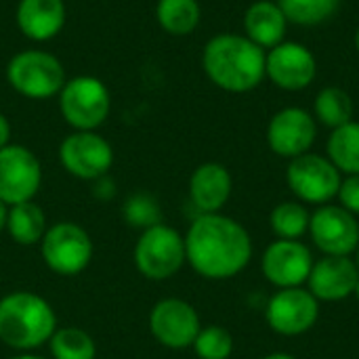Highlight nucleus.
<instances>
[{
    "label": "nucleus",
    "instance_id": "1",
    "mask_svg": "<svg viewBox=\"0 0 359 359\" xmlns=\"http://www.w3.org/2000/svg\"><path fill=\"white\" fill-rule=\"evenodd\" d=\"M185 257L202 278L227 280L250 263L252 242L238 221L219 212L200 215L185 236Z\"/></svg>",
    "mask_w": 359,
    "mask_h": 359
},
{
    "label": "nucleus",
    "instance_id": "2",
    "mask_svg": "<svg viewBox=\"0 0 359 359\" xmlns=\"http://www.w3.org/2000/svg\"><path fill=\"white\" fill-rule=\"evenodd\" d=\"M265 50L240 34L212 36L202 50L208 80L227 93H248L265 78Z\"/></svg>",
    "mask_w": 359,
    "mask_h": 359
},
{
    "label": "nucleus",
    "instance_id": "3",
    "mask_svg": "<svg viewBox=\"0 0 359 359\" xmlns=\"http://www.w3.org/2000/svg\"><path fill=\"white\" fill-rule=\"evenodd\" d=\"M55 330V309L40 294L17 290L0 299V341L6 347L29 353L48 343Z\"/></svg>",
    "mask_w": 359,
    "mask_h": 359
},
{
    "label": "nucleus",
    "instance_id": "4",
    "mask_svg": "<svg viewBox=\"0 0 359 359\" xmlns=\"http://www.w3.org/2000/svg\"><path fill=\"white\" fill-rule=\"evenodd\" d=\"M65 80L67 74L59 57L42 48L19 50L6 63L8 86L25 99L44 101L57 97Z\"/></svg>",
    "mask_w": 359,
    "mask_h": 359
},
{
    "label": "nucleus",
    "instance_id": "5",
    "mask_svg": "<svg viewBox=\"0 0 359 359\" xmlns=\"http://www.w3.org/2000/svg\"><path fill=\"white\" fill-rule=\"evenodd\" d=\"M59 114L74 130H97L111 111V95L97 76L67 78L57 95Z\"/></svg>",
    "mask_w": 359,
    "mask_h": 359
},
{
    "label": "nucleus",
    "instance_id": "6",
    "mask_svg": "<svg viewBox=\"0 0 359 359\" xmlns=\"http://www.w3.org/2000/svg\"><path fill=\"white\" fill-rule=\"evenodd\" d=\"M135 265L139 273L147 280L162 282L172 278L183 263L185 257V238L164 223L151 225L141 231L135 244Z\"/></svg>",
    "mask_w": 359,
    "mask_h": 359
},
{
    "label": "nucleus",
    "instance_id": "7",
    "mask_svg": "<svg viewBox=\"0 0 359 359\" xmlns=\"http://www.w3.org/2000/svg\"><path fill=\"white\" fill-rule=\"evenodd\" d=\"M40 255L50 271L72 278L88 267L93 259V240L78 223L61 221L46 229L40 242Z\"/></svg>",
    "mask_w": 359,
    "mask_h": 359
},
{
    "label": "nucleus",
    "instance_id": "8",
    "mask_svg": "<svg viewBox=\"0 0 359 359\" xmlns=\"http://www.w3.org/2000/svg\"><path fill=\"white\" fill-rule=\"evenodd\" d=\"M59 162L80 181H97L109 172L114 149L97 130H74L59 145Z\"/></svg>",
    "mask_w": 359,
    "mask_h": 359
},
{
    "label": "nucleus",
    "instance_id": "9",
    "mask_svg": "<svg viewBox=\"0 0 359 359\" xmlns=\"http://www.w3.org/2000/svg\"><path fill=\"white\" fill-rule=\"evenodd\" d=\"M42 185V166L32 149L8 143L0 149V202L15 206L34 200Z\"/></svg>",
    "mask_w": 359,
    "mask_h": 359
},
{
    "label": "nucleus",
    "instance_id": "10",
    "mask_svg": "<svg viewBox=\"0 0 359 359\" xmlns=\"http://www.w3.org/2000/svg\"><path fill=\"white\" fill-rule=\"evenodd\" d=\"M288 187L305 202L324 204L330 198L339 196L341 189V170L328 160L318 154H303L292 158L286 170Z\"/></svg>",
    "mask_w": 359,
    "mask_h": 359
},
{
    "label": "nucleus",
    "instance_id": "11",
    "mask_svg": "<svg viewBox=\"0 0 359 359\" xmlns=\"http://www.w3.org/2000/svg\"><path fill=\"white\" fill-rule=\"evenodd\" d=\"M198 311L181 299H164L149 313V330L154 339L168 349H187L200 332Z\"/></svg>",
    "mask_w": 359,
    "mask_h": 359
},
{
    "label": "nucleus",
    "instance_id": "12",
    "mask_svg": "<svg viewBox=\"0 0 359 359\" xmlns=\"http://www.w3.org/2000/svg\"><path fill=\"white\" fill-rule=\"evenodd\" d=\"M316 74V57L301 42H280L265 55V76L284 90L307 88Z\"/></svg>",
    "mask_w": 359,
    "mask_h": 359
},
{
    "label": "nucleus",
    "instance_id": "13",
    "mask_svg": "<svg viewBox=\"0 0 359 359\" xmlns=\"http://www.w3.org/2000/svg\"><path fill=\"white\" fill-rule=\"evenodd\" d=\"M316 246L328 257H347L359 246V225L355 217L339 206H322L309 221Z\"/></svg>",
    "mask_w": 359,
    "mask_h": 359
},
{
    "label": "nucleus",
    "instance_id": "14",
    "mask_svg": "<svg viewBox=\"0 0 359 359\" xmlns=\"http://www.w3.org/2000/svg\"><path fill=\"white\" fill-rule=\"evenodd\" d=\"M316 135V120L303 107H286L278 111L267 126V143L271 151L284 158H299L307 154Z\"/></svg>",
    "mask_w": 359,
    "mask_h": 359
},
{
    "label": "nucleus",
    "instance_id": "15",
    "mask_svg": "<svg viewBox=\"0 0 359 359\" xmlns=\"http://www.w3.org/2000/svg\"><path fill=\"white\" fill-rule=\"evenodd\" d=\"M318 313V299L309 290L301 288H282L278 294L271 297L267 305L269 326L284 337L307 332L316 324Z\"/></svg>",
    "mask_w": 359,
    "mask_h": 359
},
{
    "label": "nucleus",
    "instance_id": "16",
    "mask_svg": "<svg viewBox=\"0 0 359 359\" xmlns=\"http://www.w3.org/2000/svg\"><path fill=\"white\" fill-rule=\"evenodd\" d=\"M313 267L309 248L297 240L273 242L263 255L265 278L280 288H297L303 284Z\"/></svg>",
    "mask_w": 359,
    "mask_h": 359
},
{
    "label": "nucleus",
    "instance_id": "17",
    "mask_svg": "<svg viewBox=\"0 0 359 359\" xmlns=\"http://www.w3.org/2000/svg\"><path fill=\"white\" fill-rule=\"evenodd\" d=\"M309 292L322 301H343L355 292L359 282L358 265L347 257H324L313 263L307 278Z\"/></svg>",
    "mask_w": 359,
    "mask_h": 359
},
{
    "label": "nucleus",
    "instance_id": "18",
    "mask_svg": "<svg viewBox=\"0 0 359 359\" xmlns=\"http://www.w3.org/2000/svg\"><path fill=\"white\" fill-rule=\"evenodd\" d=\"M67 21L65 0H19L15 23L32 42H48L61 34Z\"/></svg>",
    "mask_w": 359,
    "mask_h": 359
},
{
    "label": "nucleus",
    "instance_id": "19",
    "mask_svg": "<svg viewBox=\"0 0 359 359\" xmlns=\"http://www.w3.org/2000/svg\"><path fill=\"white\" fill-rule=\"evenodd\" d=\"M231 196V175L219 162L198 166L189 179V198L200 215L219 212Z\"/></svg>",
    "mask_w": 359,
    "mask_h": 359
},
{
    "label": "nucleus",
    "instance_id": "20",
    "mask_svg": "<svg viewBox=\"0 0 359 359\" xmlns=\"http://www.w3.org/2000/svg\"><path fill=\"white\" fill-rule=\"evenodd\" d=\"M286 25H288L286 15L282 13L280 4L271 2V0L252 2L244 15L246 38L252 40L257 46H261L263 50L273 48L280 42H284Z\"/></svg>",
    "mask_w": 359,
    "mask_h": 359
},
{
    "label": "nucleus",
    "instance_id": "21",
    "mask_svg": "<svg viewBox=\"0 0 359 359\" xmlns=\"http://www.w3.org/2000/svg\"><path fill=\"white\" fill-rule=\"evenodd\" d=\"M46 229H48L46 215L34 200L8 206L6 231H8V236H11V240L15 244H19V246L40 244Z\"/></svg>",
    "mask_w": 359,
    "mask_h": 359
},
{
    "label": "nucleus",
    "instance_id": "22",
    "mask_svg": "<svg viewBox=\"0 0 359 359\" xmlns=\"http://www.w3.org/2000/svg\"><path fill=\"white\" fill-rule=\"evenodd\" d=\"M156 19L170 36H189L202 19L198 0H158Z\"/></svg>",
    "mask_w": 359,
    "mask_h": 359
},
{
    "label": "nucleus",
    "instance_id": "23",
    "mask_svg": "<svg viewBox=\"0 0 359 359\" xmlns=\"http://www.w3.org/2000/svg\"><path fill=\"white\" fill-rule=\"evenodd\" d=\"M328 160L347 175H359V122H347L328 139Z\"/></svg>",
    "mask_w": 359,
    "mask_h": 359
},
{
    "label": "nucleus",
    "instance_id": "24",
    "mask_svg": "<svg viewBox=\"0 0 359 359\" xmlns=\"http://www.w3.org/2000/svg\"><path fill=\"white\" fill-rule=\"evenodd\" d=\"M316 116L318 120L328 128H339L347 122H351L353 116V101L349 93H345L339 86H326L316 97Z\"/></svg>",
    "mask_w": 359,
    "mask_h": 359
},
{
    "label": "nucleus",
    "instance_id": "25",
    "mask_svg": "<svg viewBox=\"0 0 359 359\" xmlns=\"http://www.w3.org/2000/svg\"><path fill=\"white\" fill-rule=\"evenodd\" d=\"M53 359H95L97 345L88 332L76 326L57 328L48 341Z\"/></svg>",
    "mask_w": 359,
    "mask_h": 359
},
{
    "label": "nucleus",
    "instance_id": "26",
    "mask_svg": "<svg viewBox=\"0 0 359 359\" xmlns=\"http://www.w3.org/2000/svg\"><path fill=\"white\" fill-rule=\"evenodd\" d=\"M278 4L288 23L320 25L339 11L341 0H278Z\"/></svg>",
    "mask_w": 359,
    "mask_h": 359
},
{
    "label": "nucleus",
    "instance_id": "27",
    "mask_svg": "<svg viewBox=\"0 0 359 359\" xmlns=\"http://www.w3.org/2000/svg\"><path fill=\"white\" fill-rule=\"evenodd\" d=\"M309 212L297 202H284L271 212V229L282 240H297L309 229Z\"/></svg>",
    "mask_w": 359,
    "mask_h": 359
},
{
    "label": "nucleus",
    "instance_id": "28",
    "mask_svg": "<svg viewBox=\"0 0 359 359\" xmlns=\"http://www.w3.org/2000/svg\"><path fill=\"white\" fill-rule=\"evenodd\" d=\"M191 347L200 359H229L233 351V339L221 326H206L200 328Z\"/></svg>",
    "mask_w": 359,
    "mask_h": 359
},
{
    "label": "nucleus",
    "instance_id": "29",
    "mask_svg": "<svg viewBox=\"0 0 359 359\" xmlns=\"http://www.w3.org/2000/svg\"><path fill=\"white\" fill-rule=\"evenodd\" d=\"M160 217V206L149 194H135L124 204V219L130 227L147 229L151 225L162 223Z\"/></svg>",
    "mask_w": 359,
    "mask_h": 359
},
{
    "label": "nucleus",
    "instance_id": "30",
    "mask_svg": "<svg viewBox=\"0 0 359 359\" xmlns=\"http://www.w3.org/2000/svg\"><path fill=\"white\" fill-rule=\"evenodd\" d=\"M339 198L351 215H359V175H349L339 189Z\"/></svg>",
    "mask_w": 359,
    "mask_h": 359
},
{
    "label": "nucleus",
    "instance_id": "31",
    "mask_svg": "<svg viewBox=\"0 0 359 359\" xmlns=\"http://www.w3.org/2000/svg\"><path fill=\"white\" fill-rule=\"evenodd\" d=\"M11 143V122L8 118L0 111V149Z\"/></svg>",
    "mask_w": 359,
    "mask_h": 359
},
{
    "label": "nucleus",
    "instance_id": "32",
    "mask_svg": "<svg viewBox=\"0 0 359 359\" xmlns=\"http://www.w3.org/2000/svg\"><path fill=\"white\" fill-rule=\"evenodd\" d=\"M6 215H8V206L4 202H0V233L6 229Z\"/></svg>",
    "mask_w": 359,
    "mask_h": 359
},
{
    "label": "nucleus",
    "instance_id": "33",
    "mask_svg": "<svg viewBox=\"0 0 359 359\" xmlns=\"http://www.w3.org/2000/svg\"><path fill=\"white\" fill-rule=\"evenodd\" d=\"M265 359H297V358H292V355H288V353H271V355H267Z\"/></svg>",
    "mask_w": 359,
    "mask_h": 359
},
{
    "label": "nucleus",
    "instance_id": "34",
    "mask_svg": "<svg viewBox=\"0 0 359 359\" xmlns=\"http://www.w3.org/2000/svg\"><path fill=\"white\" fill-rule=\"evenodd\" d=\"M8 359H44V358L34 355V353H21V355H15V358H8Z\"/></svg>",
    "mask_w": 359,
    "mask_h": 359
},
{
    "label": "nucleus",
    "instance_id": "35",
    "mask_svg": "<svg viewBox=\"0 0 359 359\" xmlns=\"http://www.w3.org/2000/svg\"><path fill=\"white\" fill-rule=\"evenodd\" d=\"M355 48H358V53H359V27H358V32H355Z\"/></svg>",
    "mask_w": 359,
    "mask_h": 359
},
{
    "label": "nucleus",
    "instance_id": "36",
    "mask_svg": "<svg viewBox=\"0 0 359 359\" xmlns=\"http://www.w3.org/2000/svg\"><path fill=\"white\" fill-rule=\"evenodd\" d=\"M355 297H358V301H359V282H358V286H355Z\"/></svg>",
    "mask_w": 359,
    "mask_h": 359
},
{
    "label": "nucleus",
    "instance_id": "37",
    "mask_svg": "<svg viewBox=\"0 0 359 359\" xmlns=\"http://www.w3.org/2000/svg\"><path fill=\"white\" fill-rule=\"evenodd\" d=\"M355 265H358V269H359V246H358V263H355Z\"/></svg>",
    "mask_w": 359,
    "mask_h": 359
}]
</instances>
